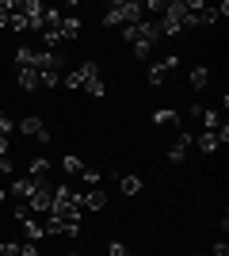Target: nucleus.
<instances>
[{
  "label": "nucleus",
  "instance_id": "b1692460",
  "mask_svg": "<svg viewBox=\"0 0 229 256\" xmlns=\"http://www.w3.org/2000/svg\"><path fill=\"white\" fill-rule=\"evenodd\" d=\"M8 27H11V31H31V23H27V16H23V12H15V16H11Z\"/></svg>",
  "mask_w": 229,
  "mask_h": 256
},
{
  "label": "nucleus",
  "instance_id": "20e7f679",
  "mask_svg": "<svg viewBox=\"0 0 229 256\" xmlns=\"http://www.w3.org/2000/svg\"><path fill=\"white\" fill-rule=\"evenodd\" d=\"M157 27H161V34H180V31H187V4H184V0H168Z\"/></svg>",
  "mask_w": 229,
  "mask_h": 256
},
{
  "label": "nucleus",
  "instance_id": "aec40b11",
  "mask_svg": "<svg viewBox=\"0 0 229 256\" xmlns=\"http://www.w3.org/2000/svg\"><path fill=\"white\" fill-rule=\"evenodd\" d=\"M61 168H65L69 176H80V172H84V160H80V157H73V153H65V160H61Z\"/></svg>",
  "mask_w": 229,
  "mask_h": 256
},
{
  "label": "nucleus",
  "instance_id": "ddd939ff",
  "mask_svg": "<svg viewBox=\"0 0 229 256\" xmlns=\"http://www.w3.org/2000/svg\"><path fill=\"white\" fill-rule=\"evenodd\" d=\"M153 122H157V126H180V111H172V107H161V111L153 115Z\"/></svg>",
  "mask_w": 229,
  "mask_h": 256
},
{
  "label": "nucleus",
  "instance_id": "473e14b6",
  "mask_svg": "<svg viewBox=\"0 0 229 256\" xmlns=\"http://www.w3.org/2000/svg\"><path fill=\"white\" fill-rule=\"evenodd\" d=\"M4 195H8V192H4V188H0V206H4Z\"/></svg>",
  "mask_w": 229,
  "mask_h": 256
},
{
  "label": "nucleus",
  "instance_id": "2f4dec72",
  "mask_svg": "<svg viewBox=\"0 0 229 256\" xmlns=\"http://www.w3.org/2000/svg\"><path fill=\"white\" fill-rule=\"evenodd\" d=\"M214 256H229V245H226V241H218V245H214Z\"/></svg>",
  "mask_w": 229,
  "mask_h": 256
},
{
  "label": "nucleus",
  "instance_id": "f257e3e1",
  "mask_svg": "<svg viewBox=\"0 0 229 256\" xmlns=\"http://www.w3.org/2000/svg\"><path fill=\"white\" fill-rule=\"evenodd\" d=\"M122 38L134 46V58H149L153 42L161 38V27L149 23V20H142V23H134V27H122Z\"/></svg>",
  "mask_w": 229,
  "mask_h": 256
},
{
  "label": "nucleus",
  "instance_id": "c756f323",
  "mask_svg": "<svg viewBox=\"0 0 229 256\" xmlns=\"http://www.w3.org/2000/svg\"><path fill=\"white\" fill-rule=\"evenodd\" d=\"M19 256H38V245H34V241H27V245H19Z\"/></svg>",
  "mask_w": 229,
  "mask_h": 256
},
{
  "label": "nucleus",
  "instance_id": "9b49d317",
  "mask_svg": "<svg viewBox=\"0 0 229 256\" xmlns=\"http://www.w3.org/2000/svg\"><path fill=\"white\" fill-rule=\"evenodd\" d=\"M73 38H80V20H76V16H65V20H61V42H73Z\"/></svg>",
  "mask_w": 229,
  "mask_h": 256
},
{
  "label": "nucleus",
  "instance_id": "a211bd4d",
  "mask_svg": "<svg viewBox=\"0 0 229 256\" xmlns=\"http://www.w3.org/2000/svg\"><path fill=\"white\" fill-rule=\"evenodd\" d=\"M84 92H88V96H96V100H103V96H107V84H103L99 76H92V80H84Z\"/></svg>",
  "mask_w": 229,
  "mask_h": 256
},
{
  "label": "nucleus",
  "instance_id": "0eeeda50",
  "mask_svg": "<svg viewBox=\"0 0 229 256\" xmlns=\"http://www.w3.org/2000/svg\"><path fill=\"white\" fill-rule=\"evenodd\" d=\"M19 12L27 16V23H31V31H38V27H42L46 4H38V0H19Z\"/></svg>",
  "mask_w": 229,
  "mask_h": 256
},
{
  "label": "nucleus",
  "instance_id": "f03ea898",
  "mask_svg": "<svg viewBox=\"0 0 229 256\" xmlns=\"http://www.w3.org/2000/svg\"><path fill=\"white\" fill-rule=\"evenodd\" d=\"M80 199H76L69 188H54V199H50V218H57V222H73V226H80Z\"/></svg>",
  "mask_w": 229,
  "mask_h": 256
},
{
  "label": "nucleus",
  "instance_id": "2eb2a0df",
  "mask_svg": "<svg viewBox=\"0 0 229 256\" xmlns=\"http://www.w3.org/2000/svg\"><path fill=\"white\" fill-rule=\"evenodd\" d=\"M19 88L23 92H38V73L34 69H19Z\"/></svg>",
  "mask_w": 229,
  "mask_h": 256
},
{
  "label": "nucleus",
  "instance_id": "4be33fe9",
  "mask_svg": "<svg viewBox=\"0 0 229 256\" xmlns=\"http://www.w3.org/2000/svg\"><path fill=\"white\" fill-rule=\"evenodd\" d=\"M207 80H210V69H191V88H207Z\"/></svg>",
  "mask_w": 229,
  "mask_h": 256
},
{
  "label": "nucleus",
  "instance_id": "393cba45",
  "mask_svg": "<svg viewBox=\"0 0 229 256\" xmlns=\"http://www.w3.org/2000/svg\"><path fill=\"white\" fill-rule=\"evenodd\" d=\"M46 168H50V160H42V157L31 160V176H34V180H38V176H46Z\"/></svg>",
  "mask_w": 229,
  "mask_h": 256
},
{
  "label": "nucleus",
  "instance_id": "9d476101",
  "mask_svg": "<svg viewBox=\"0 0 229 256\" xmlns=\"http://www.w3.org/2000/svg\"><path fill=\"white\" fill-rule=\"evenodd\" d=\"M76 199H80V210H103V206H107V195L96 192V188H92L88 195H76Z\"/></svg>",
  "mask_w": 229,
  "mask_h": 256
},
{
  "label": "nucleus",
  "instance_id": "bb28decb",
  "mask_svg": "<svg viewBox=\"0 0 229 256\" xmlns=\"http://www.w3.org/2000/svg\"><path fill=\"white\" fill-rule=\"evenodd\" d=\"M11 218H15V222H27V218H31V206H27V203H19L15 210H11Z\"/></svg>",
  "mask_w": 229,
  "mask_h": 256
},
{
  "label": "nucleus",
  "instance_id": "dca6fc26",
  "mask_svg": "<svg viewBox=\"0 0 229 256\" xmlns=\"http://www.w3.org/2000/svg\"><path fill=\"white\" fill-rule=\"evenodd\" d=\"M15 12H19V0H0V27H8Z\"/></svg>",
  "mask_w": 229,
  "mask_h": 256
},
{
  "label": "nucleus",
  "instance_id": "c85d7f7f",
  "mask_svg": "<svg viewBox=\"0 0 229 256\" xmlns=\"http://www.w3.org/2000/svg\"><path fill=\"white\" fill-rule=\"evenodd\" d=\"M0 256H19V245H15V241H4V245H0Z\"/></svg>",
  "mask_w": 229,
  "mask_h": 256
},
{
  "label": "nucleus",
  "instance_id": "1a4fd4ad",
  "mask_svg": "<svg viewBox=\"0 0 229 256\" xmlns=\"http://www.w3.org/2000/svg\"><path fill=\"white\" fill-rule=\"evenodd\" d=\"M176 65H180V58H176V54H172V58H164V62H157V65H149V84H161V80L172 73Z\"/></svg>",
  "mask_w": 229,
  "mask_h": 256
},
{
  "label": "nucleus",
  "instance_id": "7ed1b4c3",
  "mask_svg": "<svg viewBox=\"0 0 229 256\" xmlns=\"http://www.w3.org/2000/svg\"><path fill=\"white\" fill-rule=\"evenodd\" d=\"M142 12L145 8L138 0H115L103 12V27H134V23H142Z\"/></svg>",
  "mask_w": 229,
  "mask_h": 256
},
{
  "label": "nucleus",
  "instance_id": "f8f14e48",
  "mask_svg": "<svg viewBox=\"0 0 229 256\" xmlns=\"http://www.w3.org/2000/svg\"><path fill=\"white\" fill-rule=\"evenodd\" d=\"M11 195L27 203V199H31V195H34V180H31V176H27V180H11Z\"/></svg>",
  "mask_w": 229,
  "mask_h": 256
},
{
  "label": "nucleus",
  "instance_id": "cd10ccee",
  "mask_svg": "<svg viewBox=\"0 0 229 256\" xmlns=\"http://www.w3.org/2000/svg\"><path fill=\"white\" fill-rule=\"evenodd\" d=\"M80 180H84L88 188H96V184H99V172L96 168H84V172H80Z\"/></svg>",
  "mask_w": 229,
  "mask_h": 256
},
{
  "label": "nucleus",
  "instance_id": "4468645a",
  "mask_svg": "<svg viewBox=\"0 0 229 256\" xmlns=\"http://www.w3.org/2000/svg\"><path fill=\"white\" fill-rule=\"evenodd\" d=\"M195 146L203 153H214L218 150V138H214V130H203V134H195Z\"/></svg>",
  "mask_w": 229,
  "mask_h": 256
},
{
  "label": "nucleus",
  "instance_id": "6ab92c4d",
  "mask_svg": "<svg viewBox=\"0 0 229 256\" xmlns=\"http://www.w3.org/2000/svg\"><path fill=\"white\" fill-rule=\"evenodd\" d=\"M199 122H203V130H218V126H222V115H218V111H207V107H203Z\"/></svg>",
  "mask_w": 229,
  "mask_h": 256
},
{
  "label": "nucleus",
  "instance_id": "7c9ffc66",
  "mask_svg": "<svg viewBox=\"0 0 229 256\" xmlns=\"http://www.w3.org/2000/svg\"><path fill=\"white\" fill-rule=\"evenodd\" d=\"M8 134H11V118L0 115V138H8Z\"/></svg>",
  "mask_w": 229,
  "mask_h": 256
},
{
  "label": "nucleus",
  "instance_id": "423d86ee",
  "mask_svg": "<svg viewBox=\"0 0 229 256\" xmlns=\"http://www.w3.org/2000/svg\"><path fill=\"white\" fill-rule=\"evenodd\" d=\"M191 142H195V134L180 126V134H176V142H172V146H168V160H172V164H180V160L187 157V150H191Z\"/></svg>",
  "mask_w": 229,
  "mask_h": 256
},
{
  "label": "nucleus",
  "instance_id": "412c9836",
  "mask_svg": "<svg viewBox=\"0 0 229 256\" xmlns=\"http://www.w3.org/2000/svg\"><path fill=\"white\" fill-rule=\"evenodd\" d=\"M119 188H122L126 195H138V192H142V180H138V176H122Z\"/></svg>",
  "mask_w": 229,
  "mask_h": 256
},
{
  "label": "nucleus",
  "instance_id": "39448f33",
  "mask_svg": "<svg viewBox=\"0 0 229 256\" xmlns=\"http://www.w3.org/2000/svg\"><path fill=\"white\" fill-rule=\"evenodd\" d=\"M31 180H34V176H31ZM50 199H54V184L46 180V176H38V180H34V195L27 199V206L38 210V214H50Z\"/></svg>",
  "mask_w": 229,
  "mask_h": 256
},
{
  "label": "nucleus",
  "instance_id": "a878e982",
  "mask_svg": "<svg viewBox=\"0 0 229 256\" xmlns=\"http://www.w3.org/2000/svg\"><path fill=\"white\" fill-rule=\"evenodd\" d=\"M107 252H111V256H134L130 248L122 245V241H111V245H107Z\"/></svg>",
  "mask_w": 229,
  "mask_h": 256
},
{
  "label": "nucleus",
  "instance_id": "5701e85b",
  "mask_svg": "<svg viewBox=\"0 0 229 256\" xmlns=\"http://www.w3.org/2000/svg\"><path fill=\"white\" fill-rule=\"evenodd\" d=\"M61 84H65V88H84V73H80V69H76V73H65V76H61Z\"/></svg>",
  "mask_w": 229,
  "mask_h": 256
},
{
  "label": "nucleus",
  "instance_id": "72a5a7b5",
  "mask_svg": "<svg viewBox=\"0 0 229 256\" xmlns=\"http://www.w3.org/2000/svg\"><path fill=\"white\" fill-rule=\"evenodd\" d=\"M69 256H80V252H69Z\"/></svg>",
  "mask_w": 229,
  "mask_h": 256
},
{
  "label": "nucleus",
  "instance_id": "6e6552de",
  "mask_svg": "<svg viewBox=\"0 0 229 256\" xmlns=\"http://www.w3.org/2000/svg\"><path fill=\"white\" fill-rule=\"evenodd\" d=\"M19 130H23V134H27V138L50 142V134H46V122H42V118H38V115H27V118H23V122H19Z\"/></svg>",
  "mask_w": 229,
  "mask_h": 256
},
{
  "label": "nucleus",
  "instance_id": "f3484780",
  "mask_svg": "<svg viewBox=\"0 0 229 256\" xmlns=\"http://www.w3.org/2000/svg\"><path fill=\"white\" fill-rule=\"evenodd\" d=\"M23 234H27V241H42V222H38V218H27V222H23Z\"/></svg>",
  "mask_w": 229,
  "mask_h": 256
}]
</instances>
